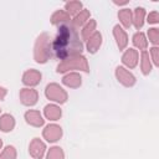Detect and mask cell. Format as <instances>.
Masks as SVG:
<instances>
[{
  "instance_id": "cell-6",
  "label": "cell",
  "mask_w": 159,
  "mask_h": 159,
  "mask_svg": "<svg viewBox=\"0 0 159 159\" xmlns=\"http://www.w3.org/2000/svg\"><path fill=\"white\" fill-rule=\"evenodd\" d=\"M63 135V130L61 128V125L56 124V123H50L47 124L43 130H42V137L46 142L48 143H56L58 142Z\"/></svg>"
},
{
  "instance_id": "cell-21",
  "label": "cell",
  "mask_w": 159,
  "mask_h": 159,
  "mask_svg": "<svg viewBox=\"0 0 159 159\" xmlns=\"http://www.w3.org/2000/svg\"><path fill=\"white\" fill-rule=\"evenodd\" d=\"M139 61H140V71L144 76H148L150 72H152V68H153V65H152V61H150V57H149V53L148 51H140V55H139Z\"/></svg>"
},
{
  "instance_id": "cell-1",
  "label": "cell",
  "mask_w": 159,
  "mask_h": 159,
  "mask_svg": "<svg viewBox=\"0 0 159 159\" xmlns=\"http://www.w3.org/2000/svg\"><path fill=\"white\" fill-rule=\"evenodd\" d=\"M83 41L78 34V30L70 24L58 27L56 36L52 39V53L61 61L82 55Z\"/></svg>"
},
{
  "instance_id": "cell-10",
  "label": "cell",
  "mask_w": 159,
  "mask_h": 159,
  "mask_svg": "<svg viewBox=\"0 0 159 159\" xmlns=\"http://www.w3.org/2000/svg\"><path fill=\"white\" fill-rule=\"evenodd\" d=\"M29 153L34 159H42L46 154V144L40 138H34L29 145Z\"/></svg>"
},
{
  "instance_id": "cell-2",
  "label": "cell",
  "mask_w": 159,
  "mask_h": 159,
  "mask_svg": "<svg viewBox=\"0 0 159 159\" xmlns=\"http://www.w3.org/2000/svg\"><path fill=\"white\" fill-rule=\"evenodd\" d=\"M52 57V39L50 34L42 32L37 36L34 45V60L37 63H46Z\"/></svg>"
},
{
  "instance_id": "cell-11",
  "label": "cell",
  "mask_w": 159,
  "mask_h": 159,
  "mask_svg": "<svg viewBox=\"0 0 159 159\" xmlns=\"http://www.w3.org/2000/svg\"><path fill=\"white\" fill-rule=\"evenodd\" d=\"M113 37H114V40H116L117 47H118L120 51H123V50L127 48L129 39H128V35H127L125 30H124L119 24H117V25L113 26Z\"/></svg>"
},
{
  "instance_id": "cell-19",
  "label": "cell",
  "mask_w": 159,
  "mask_h": 159,
  "mask_svg": "<svg viewBox=\"0 0 159 159\" xmlns=\"http://www.w3.org/2000/svg\"><path fill=\"white\" fill-rule=\"evenodd\" d=\"M15 118L10 113H5L0 116V130L4 133H9L15 128Z\"/></svg>"
},
{
  "instance_id": "cell-32",
  "label": "cell",
  "mask_w": 159,
  "mask_h": 159,
  "mask_svg": "<svg viewBox=\"0 0 159 159\" xmlns=\"http://www.w3.org/2000/svg\"><path fill=\"white\" fill-rule=\"evenodd\" d=\"M1 149H2V139L0 138V152H1Z\"/></svg>"
},
{
  "instance_id": "cell-3",
  "label": "cell",
  "mask_w": 159,
  "mask_h": 159,
  "mask_svg": "<svg viewBox=\"0 0 159 159\" xmlns=\"http://www.w3.org/2000/svg\"><path fill=\"white\" fill-rule=\"evenodd\" d=\"M89 72V63L86 56L77 55L70 58H66L63 61H60V63L56 67L57 73H67V72Z\"/></svg>"
},
{
  "instance_id": "cell-27",
  "label": "cell",
  "mask_w": 159,
  "mask_h": 159,
  "mask_svg": "<svg viewBox=\"0 0 159 159\" xmlns=\"http://www.w3.org/2000/svg\"><path fill=\"white\" fill-rule=\"evenodd\" d=\"M145 36L149 40L148 42L153 43V46H158L159 45V29L158 27H150Z\"/></svg>"
},
{
  "instance_id": "cell-23",
  "label": "cell",
  "mask_w": 159,
  "mask_h": 159,
  "mask_svg": "<svg viewBox=\"0 0 159 159\" xmlns=\"http://www.w3.org/2000/svg\"><path fill=\"white\" fill-rule=\"evenodd\" d=\"M96 29H97V21L93 20V19H89L88 22L82 26V30H81V39H82V41H87L97 31Z\"/></svg>"
},
{
  "instance_id": "cell-31",
  "label": "cell",
  "mask_w": 159,
  "mask_h": 159,
  "mask_svg": "<svg viewBox=\"0 0 159 159\" xmlns=\"http://www.w3.org/2000/svg\"><path fill=\"white\" fill-rule=\"evenodd\" d=\"M128 2H129L128 0H123V1H116V0H113V4H116V5H119V6H120V5H127Z\"/></svg>"
},
{
  "instance_id": "cell-24",
  "label": "cell",
  "mask_w": 159,
  "mask_h": 159,
  "mask_svg": "<svg viewBox=\"0 0 159 159\" xmlns=\"http://www.w3.org/2000/svg\"><path fill=\"white\" fill-rule=\"evenodd\" d=\"M82 9H83V5H82L81 1H78V0H72V1H67V2L65 4V9H63V10H65L70 16H75V15H77Z\"/></svg>"
},
{
  "instance_id": "cell-14",
  "label": "cell",
  "mask_w": 159,
  "mask_h": 159,
  "mask_svg": "<svg viewBox=\"0 0 159 159\" xmlns=\"http://www.w3.org/2000/svg\"><path fill=\"white\" fill-rule=\"evenodd\" d=\"M145 9L142 6H137L134 10H132V26H134L139 31L145 22Z\"/></svg>"
},
{
  "instance_id": "cell-33",
  "label": "cell",
  "mask_w": 159,
  "mask_h": 159,
  "mask_svg": "<svg viewBox=\"0 0 159 159\" xmlns=\"http://www.w3.org/2000/svg\"><path fill=\"white\" fill-rule=\"evenodd\" d=\"M0 112H1V109H0Z\"/></svg>"
},
{
  "instance_id": "cell-16",
  "label": "cell",
  "mask_w": 159,
  "mask_h": 159,
  "mask_svg": "<svg viewBox=\"0 0 159 159\" xmlns=\"http://www.w3.org/2000/svg\"><path fill=\"white\" fill-rule=\"evenodd\" d=\"M43 116H45L46 119H48L51 122H56V120H58L62 117V109H61V107L58 104L51 103V104L45 106Z\"/></svg>"
},
{
  "instance_id": "cell-4",
  "label": "cell",
  "mask_w": 159,
  "mask_h": 159,
  "mask_svg": "<svg viewBox=\"0 0 159 159\" xmlns=\"http://www.w3.org/2000/svg\"><path fill=\"white\" fill-rule=\"evenodd\" d=\"M45 96L47 99L55 102L56 104H63L68 99V93L66 92V89H63V87L55 82L48 83L45 87Z\"/></svg>"
},
{
  "instance_id": "cell-29",
  "label": "cell",
  "mask_w": 159,
  "mask_h": 159,
  "mask_svg": "<svg viewBox=\"0 0 159 159\" xmlns=\"http://www.w3.org/2000/svg\"><path fill=\"white\" fill-rule=\"evenodd\" d=\"M145 21H147L148 24H150V25H157V24L159 22V14H158V11H157V10L150 11V12L145 16Z\"/></svg>"
},
{
  "instance_id": "cell-30",
  "label": "cell",
  "mask_w": 159,
  "mask_h": 159,
  "mask_svg": "<svg viewBox=\"0 0 159 159\" xmlns=\"http://www.w3.org/2000/svg\"><path fill=\"white\" fill-rule=\"evenodd\" d=\"M6 94H7V89H6L5 87L0 86V101H2V99L6 97Z\"/></svg>"
},
{
  "instance_id": "cell-7",
  "label": "cell",
  "mask_w": 159,
  "mask_h": 159,
  "mask_svg": "<svg viewBox=\"0 0 159 159\" xmlns=\"http://www.w3.org/2000/svg\"><path fill=\"white\" fill-rule=\"evenodd\" d=\"M19 98L20 102L26 106V107H32L39 102V92L35 88H30V87H24L20 89L19 93Z\"/></svg>"
},
{
  "instance_id": "cell-18",
  "label": "cell",
  "mask_w": 159,
  "mask_h": 159,
  "mask_svg": "<svg viewBox=\"0 0 159 159\" xmlns=\"http://www.w3.org/2000/svg\"><path fill=\"white\" fill-rule=\"evenodd\" d=\"M89 19H91V12H89V10H88V9H82L77 15H75V16L71 19V25L78 30L80 27H82L83 25H86Z\"/></svg>"
},
{
  "instance_id": "cell-9",
  "label": "cell",
  "mask_w": 159,
  "mask_h": 159,
  "mask_svg": "<svg viewBox=\"0 0 159 159\" xmlns=\"http://www.w3.org/2000/svg\"><path fill=\"white\" fill-rule=\"evenodd\" d=\"M42 80V75L40 71L35 70V68H31V70H26L22 75V83L26 86V87H30V88H34L36 87L37 84H40Z\"/></svg>"
},
{
  "instance_id": "cell-28",
  "label": "cell",
  "mask_w": 159,
  "mask_h": 159,
  "mask_svg": "<svg viewBox=\"0 0 159 159\" xmlns=\"http://www.w3.org/2000/svg\"><path fill=\"white\" fill-rule=\"evenodd\" d=\"M149 53V57H150V61H152V65L154 66H159V47L158 46H153L149 48L148 51Z\"/></svg>"
},
{
  "instance_id": "cell-13",
  "label": "cell",
  "mask_w": 159,
  "mask_h": 159,
  "mask_svg": "<svg viewBox=\"0 0 159 159\" xmlns=\"http://www.w3.org/2000/svg\"><path fill=\"white\" fill-rule=\"evenodd\" d=\"M62 83L68 88H78L82 84V76L80 72H67L62 77Z\"/></svg>"
},
{
  "instance_id": "cell-12",
  "label": "cell",
  "mask_w": 159,
  "mask_h": 159,
  "mask_svg": "<svg viewBox=\"0 0 159 159\" xmlns=\"http://www.w3.org/2000/svg\"><path fill=\"white\" fill-rule=\"evenodd\" d=\"M24 118H25V122L29 125L35 127V128H40L45 124V119H43L42 114L40 113V111H36V109L26 111L25 114H24Z\"/></svg>"
},
{
  "instance_id": "cell-20",
  "label": "cell",
  "mask_w": 159,
  "mask_h": 159,
  "mask_svg": "<svg viewBox=\"0 0 159 159\" xmlns=\"http://www.w3.org/2000/svg\"><path fill=\"white\" fill-rule=\"evenodd\" d=\"M132 42H133V45H134V47H135L137 51H138V50H140V51H145V50L148 48V45H149L145 34L142 32V31H137V32L133 35V37H132Z\"/></svg>"
},
{
  "instance_id": "cell-22",
  "label": "cell",
  "mask_w": 159,
  "mask_h": 159,
  "mask_svg": "<svg viewBox=\"0 0 159 159\" xmlns=\"http://www.w3.org/2000/svg\"><path fill=\"white\" fill-rule=\"evenodd\" d=\"M118 20L123 29H129L132 26V10L123 7L118 11Z\"/></svg>"
},
{
  "instance_id": "cell-5",
  "label": "cell",
  "mask_w": 159,
  "mask_h": 159,
  "mask_svg": "<svg viewBox=\"0 0 159 159\" xmlns=\"http://www.w3.org/2000/svg\"><path fill=\"white\" fill-rule=\"evenodd\" d=\"M116 78H117V81L122 84V86H124V87H133L134 84H135V82H137V78H135V76L129 71V70H127L124 66H117L116 67Z\"/></svg>"
},
{
  "instance_id": "cell-25",
  "label": "cell",
  "mask_w": 159,
  "mask_h": 159,
  "mask_svg": "<svg viewBox=\"0 0 159 159\" xmlns=\"http://www.w3.org/2000/svg\"><path fill=\"white\" fill-rule=\"evenodd\" d=\"M46 159H65V152L61 147L53 145L46 152Z\"/></svg>"
},
{
  "instance_id": "cell-26",
  "label": "cell",
  "mask_w": 159,
  "mask_h": 159,
  "mask_svg": "<svg viewBox=\"0 0 159 159\" xmlns=\"http://www.w3.org/2000/svg\"><path fill=\"white\" fill-rule=\"evenodd\" d=\"M17 152L14 145H6L0 152V159H16Z\"/></svg>"
},
{
  "instance_id": "cell-15",
  "label": "cell",
  "mask_w": 159,
  "mask_h": 159,
  "mask_svg": "<svg viewBox=\"0 0 159 159\" xmlns=\"http://www.w3.org/2000/svg\"><path fill=\"white\" fill-rule=\"evenodd\" d=\"M102 42H103V37H102V34L99 31H96L87 41H86V50L87 52L89 53H96L99 47L102 46Z\"/></svg>"
},
{
  "instance_id": "cell-17",
  "label": "cell",
  "mask_w": 159,
  "mask_h": 159,
  "mask_svg": "<svg viewBox=\"0 0 159 159\" xmlns=\"http://www.w3.org/2000/svg\"><path fill=\"white\" fill-rule=\"evenodd\" d=\"M50 22L57 27L62 26V25H66V24H70L71 22V16L65 11V10H56L51 17H50Z\"/></svg>"
},
{
  "instance_id": "cell-8",
  "label": "cell",
  "mask_w": 159,
  "mask_h": 159,
  "mask_svg": "<svg viewBox=\"0 0 159 159\" xmlns=\"http://www.w3.org/2000/svg\"><path fill=\"white\" fill-rule=\"evenodd\" d=\"M138 62H139V52L133 47L125 48L122 55V63L125 66V68L133 70L137 67Z\"/></svg>"
}]
</instances>
